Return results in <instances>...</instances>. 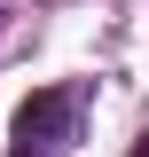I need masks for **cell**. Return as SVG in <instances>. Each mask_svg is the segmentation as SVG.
<instances>
[{
  "label": "cell",
  "instance_id": "cell-1",
  "mask_svg": "<svg viewBox=\"0 0 149 157\" xmlns=\"http://www.w3.org/2000/svg\"><path fill=\"white\" fill-rule=\"evenodd\" d=\"M78 141V94L71 86H39L8 126V157H71Z\"/></svg>",
  "mask_w": 149,
  "mask_h": 157
},
{
  "label": "cell",
  "instance_id": "cell-2",
  "mask_svg": "<svg viewBox=\"0 0 149 157\" xmlns=\"http://www.w3.org/2000/svg\"><path fill=\"white\" fill-rule=\"evenodd\" d=\"M133 157H149V134H141V141H133Z\"/></svg>",
  "mask_w": 149,
  "mask_h": 157
}]
</instances>
